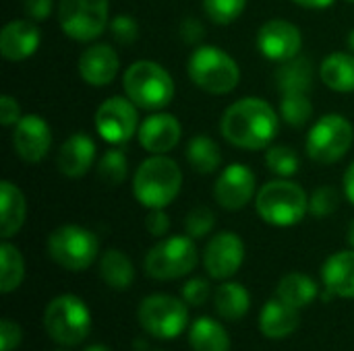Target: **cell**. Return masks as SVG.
<instances>
[{
    "label": "cell",
    "mask_w": 354,
    "mask_h": 351,
    "mask_svg": "<svg viewBox=\"0 0 354 351\" xmlns=\"http://www.w3.org/2000/svg\"><path fill=\"white\" fill-rule=\"evenodd\" d=\"M139 114L129 97H108L95 112V130L110 145H124L137 132Z\"/></svg>",
    "instance_id": "obj_12"
},
{
    "label": "cell",
    "mask_w": 354,
    "mask_h": 351,
    "mask_svg": "<svg viewBox=\"0 0 354 351\" xmlns=\"http://www.w3.org/2000/svg\"><path fill=\"white\" fill-rule=\"evenodd\" d=\"M189 343L193 351H230L228 331L209 317H201L191 325Z\"/></svg>",
    "instance_id": "obj_26"
},
{
    "label": "cell",
    "mask_w": 354,
    "mask_h": 351,
    "mask_svg": "<svg viewBox=\"0 0 354 351\" xmlns=\"http://www.w3.org/2000/svg\"><path fill=\"white\" fill-rule=\"evenodd\" d=\"M338 205H340V194L334 186H319L309 197V213L319 219L332 215L338 209Z\"/></svg>",
    "instance_id": "obj_36"
},
{
    "label": "cell",
    "mask_w": 354,
    "mask_h": 351,
    "mask_svg": "<svg viewBox=\"0 0 354 351\" xmlns=\"http://www.w3.org/2000/svg\"><path fill=\"white\" fill-rule=\"evenodd\" d=\"M108 29L120 46H131L139 37V23L131 14H116L114 19H110Z\"/></svg>",
    "instance_id": "obj_38"
},
{
    "label": "cell",
    "mask_w": 354,
    "mask_h": 351,
    "mask_svg": "<svg viewBox=\"0 0 354 351\" xmlns=\"http://www.w3.org/2000/svg\"><path fill=\"white\" fill-rule=\"evenodd\" d=\"M280 116L290 126H305L313 116V103L305 91H288L280 101Z\"/></svg>",
    "instance_id": "obj_32"
},
{
    "label": "cell",
    "mask_w": 354,
    "mask_h": 351,
    "mask_svg": "<svg viewBox=\"0 0 354 351\" xmlns=\"http://www.w3.org/2000/svg\"><path fill=\"white\" fill-rule=\"evenodd\" d=\"M21 327L10 321V319H4L0 323V351H12L21 345Z\"/></svg>",
    "instance_id": "obj_40"
},
{
    "label": "cell",
    "mask_w": 354,
    "mask_h": 351,
    "mask_svg": "<svg viewBox=\"0 0 354 351\" xmlns=\"http://www.w3.org/2000/svg\"><path fill=\"white\" fill-rule=\"evenodd\" d=\"M108 0H60L58 23L75 41H91L108 27Z\"/></svg>",
    "instance_id": "obj_11"
},
{
    "label": "cell",
    "mask_w": 354,
    "mask_h": 351,
    "mask_svg": "<svg viewBox=\"0 0 354 351\" xmlns=\"http://www.w3.org/2000/svg\"><path fill=\"white\" fill-rule=\"evenodd\" d=\"M50 259L66 271H83L91 267L100 254L97 236L81 225H60L48 236Z\"/></svg>",
    "instance_id": "obj_7"
},
{
    "label": "cell",
    "mask_w": 354,
    "mask_h": 351,
    "mask_svg": "<svg viewBox=\"0 0 354 351\" xmlns=\"http://www.w3.org/2000/svg\"><path fill=\"white\" fill-rule=\"evenodd\" d=\"M292 2H297L299 6H305V8H328L336 0H292Z\"/></svg>",
    "instance_id": "obj_46"
},
{
    "label": "cell",
    "mask_w": 354,
    "mask_h": 351,
    "mask_svg": "<svg viewBox=\"0 0 354 351\" xmlns=\"http://www.w3.org/2000/svg\"><path fill=\"white\" fill-rule=\"evenodd\" d=\"M25 277V263L23 254L17 246H12L8 240L0 246V290L2 294L15 292Z\"/></svg>",
    "instance_id": "obj_31"
},
{
    "label": "cell",
    "mask_w": 354,
    "mask_h": 351,
    "mask_svg": "<svg viewBox=\"0 0 354 351\" xmlns=\"http://www.w3.org/2000/svg\"><path fill=\"white\" fill-rule=\"evenodd\" d=\"M199 261L197 246L191 236H172L158 242L143 261L145 273L158 281H172L189 275Z\"/></svg>",
    "instance_id": "obj_8"
},
{
    "label": "cell",
    "mask_w": 354,
    "mask_h": 351,
    "mask_svg": "<svg viewBox=\"0 0 354 351\" xmlns=\"http://www.w3.org/2000/svg\"><path fill=\"white\" fill-rule=\"evenodd\" d=\"M129 176V161L120 149H108L97 163V178L106 186H120Z\"/></svg>",
    "instance_id": "obj_33"
},
{
    "label": "cell",
    "mask_w": 354,
    "mask_h": 351,
    "mask_svg": "<svg viewBox=\"0 0 354 351\" xmlns=\"http://www.w3.org/2000/svg\"><path fill=\"white\" fill-rule=\"evenodd\" d=\"M44 329L58 345H79L91 331L87 304L73 294L54 298L46 306Z\"/></svg>",
    "instance_id": "obj_6"
},
{
    "label": "cell",
    "mask_w": 354,
    "mask_h": 351,
    "mask_svg": "<svg viewBox=\"0 0 354 351\" xmlns=\"http://www.w3.org/2000/svg\"><path fill=\"white\" fill-rule=\"evenodd\" d=\"M301 325L299 308L282 302L280 298L270 300L259 312V331L268 339H284L292 335Z\"/></svg>",
    "instance_id": "obj_21"
},
{
    "label": "cell",
    "mask_w": 354,
    "mask_h": 351,
    "mask_svg": "<svg viewBox=\"0 0 354 351\" xmlns=\"http://www.w3.org/2000/svg\"><path fill=\"white\" fill-rule=\"evenodd\" d=\"M216 312L226 319V321H239L249 312L251 306V296L245 285L236 281H226L216 290L214 296Z\"/></svg>",
    "instance_id": "obj_28"
},
{
    "label": "cell",
    "mask_w": 354,
    "mask_h": 351,
    "mask_svg": "<svg viewBox=\"0 0 354 351\" xmlns=\"http://www.w3.org/2000/svg\"><path fill=\"white\" fill-rule=\"evenodd\" d=\"M118 54L108 43H93L79 58V74L91 87L110 85L118 72Z\"/></svg>",
    "instance_id": "obj_18"
},
{
    "label": "cell",
    "mask_w": 354,
    "mask_h": 351,
    "mask_svg": "<svg viewBox=\"0 0 354 351\" xmlns=\"http://www.w3.org/2000/svg\"><path fill=\"white\" fill-rule=\"evenodd\" d=\"M100 277L112 290H127L135 281V267L122 250L110 248L100 259Z\"/></svg>",
    "instance_id": "obj_25"
},
{
    "label": "cell",
    "mask_w": 354,
    "mask_h": 351,
    "mask_svg": "<svg viewBox=\"0 0 354 351\" xmlns=\"http://www.w3.org/2000/svg\"><path fill=\"white\" fill-rule=\"evenodd\" d=\"M319 294V288L315 283V279H311L309 275L305 273H288L280 279L278 283V290H276V296L295 306V308H305L309 306Z\"/></svg>",
    "instance_id": "obj_27"
},
{
    "label": "cell",
    "mask_w": 354,
    "mask_h": 351,
    "mask_svg": "<svg viewBox=\"0 0 354 351\" xmlns=\"http://www.w3.org/2000/svg\"><path fill=\"white\" fill-rule=\"evenodd\" d=\"M216 225V215L209 207H195L189 211L187 219H185V228L187 234L195 240V238H203L207 236Z\"/></svg>",
    "instance_id": "obj_37"
},
{
    "label": "cell",
    "mask_w": 354,
    "mask_h": 351,
    "mask_svg": "<svg viewBox=\"0 0 354 351\" xmlns=\"http://www.w3.org/2000/svg\"><path fill=\"white\" fill-rule=\"evenodd\" d=\"M52 145V130L48 122L37 114L23 116L12 130V147L17 155L27 163L41 161Z\"/></svg>",
    "instance_id": "obj_16"
},
{
    "label": "cell",
    "mask_w": 354,
    "mask_h": 351,
    "mask_svg": "<svg viewBox=\"0 0 354 351\" xmlns=\"http://www.w3.org/2000/svg\"><path fill=\"white\" fill-rule=\"evenodd\" d=\"M348 48L353 50V54H354V29L348 33Z\"/></svg>",
    "instance_id": "obj_49"
},
{
    "label": "cell",
    "mask_w": 354,
    "mask_h": 351,
    "mask_svg": "<svg viewBox=\"0 0 354 351\" xmlns=\"http://www.w3.org/2000/svg\"><path fill=\"white\" fill-rule=\"evenodd\" d=\"M313 83V64L305 56H295L292 60L282 62V66L276 70V85L280 93L288 91H305L309 93Z\"/></svg>",
    "instance_id": "obj_29"
},
{
    "label": "cell",
    "mask_w": 354,
    "mask_h": 351,
    "mask_svg": "<svg viewBox=\"0 0 354 351\" xmlns=\"http://www.w3.org/2000/svg\"><path fill=\"white\" fill-rule=\"evenodd\" d=\"M257 215L274 228H290L309 213L307 192L290 180H272L259 188L255 199Z\"/></svg>",
    "instance_id": "obj_4"
},
{
    "label": "cell",
    "mask_w": 354,
    "mask_h": 351,
    "mask_svg": "<svg viewBox=\"0 0 354 351\" xmlns=\"http://www.w3.org/2000/svg\"><path fill=\"white\" fill-rule=\"evenodd\" d=\"M183 188L178 163L166 155L147 157L135 172L133 194L147 209H166Z\"/></svg>",
    "instance_id": "obj_2"
},
{
    "label": "cell",
    "mask_w": 354,
    "mask_h": 351,
    "mask_svg": "<svg viewBox=\"0 0 354 351\" xmlns=\"http://www.w3.org/2000/svg\"><path fill=\"white\" fill-rule=\"evenodd\" d=\"M255 194V174L245 163H230L216 180L214 197L228 211L243 209Z\"/></svg>",
    "instance_id": "obj_15"
},
{
    "label": "cell",
    "mask_w": 354,
    "mask_h": 351,
    "mask_svg": "<svg viewBox=\"0 0 354 351\" xmlns=\"http://www.w3.org/2000/svg\"><path fill=\"white\" fill-rule=\"evenodd\" d=\"M346 240H348V244L353 246V250H354V219L351 221V225H348V232H346Z\"/></svg>",
    "instance_id": "obj_47"
},
{
    "label": "cell",
    "mask_w": 354,
    "mask_h": 351,
    "mask_svg": "<svg viewBox=\"0 0 354 351\" xmlns=\"http://www.w3.org/2000/svg\"><path fill=\"white\" fill-rule=\"evenodd\" d=\"M247 6V0H203L205 14L218 23V25H228L236 21Z\"/></svg>",
    "instance_id": "obj_35"
},
{
    "label": "cell",
    "mask_w": 354,
    "mask_h": 351,
    "mask_svg": "<svg viewBox=\"0 0 354 351\" xmlns=\"http://www.w3.org/2000/svg\"><path fill=\"white\" fill-rule=\"evenodd\" d=\"M137 137L145 151L153 155H166L178 145L183 137V126L172 114L158 112L141 122Z\"/></svg>",
    "instance_id": "obj_17"
},
{
    "label": "cell",
    "mask_w": 354,
    "mask_h": 351,
    "mask_svg": "<svg viewBox=\"0 0 354 351\" xmlns=\"http://www.w3.org/2000/svg\"><path fill=\"white\" fill-rule=\"evenodd\" d=\"M257 48L261 56L274 62H286L299 56L303 48V35L297 25L284 19H272L257 31Z\"/></svg>",
    "instance_id": "obj_13"
},
{
    "label": "cell",
    "mask_w": 354,
    "mask_h": 351,
    "mask_svg": "<svg viewBox=\"0 0 354 351\" xmlns=\"http://www.w3.org/2000/svg\"><path fill=\"white\" fill-rule=\"evenodd\" d=\"M189 77L199 89L214 95H226L236 89L241 68L222 48L199 46L189 58Z\"/></svg>",
    "instance_id": "obj_5"
},
{
    "label": "cell",
    "mask_w": 354,
    "mask_h": 351,
    "mask_svg": "<svg viewBox=\"0 0 354 351\" xmlns=\"http://www.w3.org/2000/svg\"><path fill=\"white\" fill-rule=\"evenodd\" d=\"M85 351H112L110 348H106V345H100V343H95V345H89Z\"/></svg>",
    "instance_id": "obj_48"
},
{
    "label": "cell",
    "mask_w": 354,
    "mask_h": 351,
    "mask_svg": "<svg viewBox=\"0 0 354 351\" xmlns=\"http://www.w3.org/2000/svg\"><path fill=\"white\" fill-rule=\"evenodd\" d=\"M344 194L348 197V201L354 205V161L351 163V168L344 174Z\"/></svg>",
    "instance_id": "obj_45"
},
{
    "label": "cell",
    "mask_w": 354,
    "mask_h": 351,
    "mask_svg": "<svg viewBox=\"0 0 354 351\" xmlns=\"http://www.w3.org/2000/svg\"><path fill=\"white\" fill-rule=\"evenodd\" d=\"M145 228L151 236L162 238L170 230V219L164 209H149V215L145 217Z\"/></svg>",
    "instance_id": "obj_41"
},
{
    "label": "cell",
    "mask_w": 354,
    "mask_h": 351,
    "mask_svg": "<svg viewBox=\"0 0 354 351\" xmlns=\"http://www.w3.org/2000/svg\"><path fill=\"white\" fill-rule=\"evenodd\" d=\"M245 261V244L234 232L216 234L203 252V267L214 279H230Z\"/></svg>",
    "instance_id": "obj_14"
},
{
    "label": "cell",
    "mask_w": 354,
    "mask_h": 351,
    "mask_svg": "<svg viewBox=\"0 0 354 351\" xmlns=\"http://www.w3.org/2000/svg\"><path fill=\"white\" fill-rule=\"evenodd\" d=\"M21 108L12 95H2L0 97V124L2 126H15L21 120Z\"/></svg>",
    "instance_id": "obj_42"
},
{
    "label": "cell",
    "mask_w": 354,
    "mask_h": 351,
    "mask_svg": "<svg viewBox=\"0 0 354 351\" xmlns=\"http://www.w3.org/2000/svg\"><path fill=\"white\" fill-rule=\"evenodd\" d=\"M209 294H212V288H209V283H207L205 279H201V277L189 279V281L183 285V298H185V302L191 304V306H201V304H205L207 298H209Z\"/></svg>",
    "instance_id": "obj_39"
},
{
    "label": "cell",
    "mask_w": 354,
    "mask_h": 351,
    "mask_svg": "<svg viewBox=\"0 0 354 351\" xmlns=\"http://www.w3.org/2000/svg\"><path fill=\"white\" fill-rule=\"evenodd\" d=\"M187 159L195 172L214 174L222 163V153L214 139H209L205 134H197L187 145Z\"/></svg>",
    "instance_id": "obj_30"
},
{
    "label": "cell",
    "mask_w": 354,
    "mask_h": 351,
    "mask_svg": "<svg viewBox=\"0 0 354 351\" xmlns=\"http://www.w3.org/2000/svg\"><path fill=\"white\" fill-rule=\"evenodd\" d=\"M326 290L338 298H354V250L332 254L322 269Z\"/></svg>",
    "instance_id": "obj_22"
},
{
    "label": "cell",
    "mask_w": 354,
    "mask_h": 351,
    "mask_svg": "<svg viewBox=\"0 0 354 351\" xmlns=\"http://www.w3.org/2000/svg\"><path fill=\"white\" fill-rule=\"evenodd\" d=\"M39 39V29L31 19L10 21L2 27L0 33V54L10 62H21L37 52Z\"/></svg>",
    "instance_id": "obj_20"
},
{
    "label": "cell",
    "mask_w": 354,
    "mask_h": 351,
    "mask_svg": "<svg viewBox=\"0 0 354 351\" xmlns=\"http://www.w3.org/2000/svg\"><path fill=\"white\" fill-rule=\"evenodd\" d=\"M266 166L276 176L288 178V176H295L299 172L301 159H299V155H297V151L292 147H288V145H276V147L268 149V153H266Z\"/></svg>",
    "instance_id": "obj_34"
},
{
    "label": "cell",
    "mask_w": 354,
    "mask_h": 351,
    "mask_svg": "<svg viewBox=\"0 0 354 351\" xmlns=\"http://www.w3.org/2000/svg\"><path fill=\"white\" fill-rule=\"evenodd\" d=\"M319 77L324 85H328L332 91L338 93L354 91V54H346V52L330 54L328 58H324L319 66Z\"/></svg>",
    "instance_id": "obj_24"
},
{
    "label": "cell",
    "mask_w": 354,
    "mask_h": 351,
    "mask_svg": "<svg viewBox=\"0 0 354 351\" xmlns=\"http://www.w3.org/2000/svg\"><path fill=\"white\" fill-rule=\"evenodd\" d=\"M122 87L127 97L141 110L158 112L174 97V81L170 72L151 60L133 62L122 77Z\"/></svg>",
    "instance_id": "obj_3"
},
{
    "label": "cell",
    "mask_w": 354,
    "mask_h": 351,
    "mask_svg": "<svg viewBox=\"0 0 354 351\" xmlns=\"http://www.w3.org/2000/svg\"><path fill=\"white\" fill-rule=\"evenodd\" d=\"M25 14L31 21H46L54 8V0H25L23 2Z\"/></svg>",
    "instance_id": "obj_43"
},
{
    "label": "cell",
    "mask_w": 354,
    "mask_h": 351,
    "mask_svg": "<svg viewBox=\"0 0 354 351\" xmlns=\"http://www.w3.org/2000/svg\"><path fill=\"white\" fill-rule=\"evenodd\" d=\"M203 35H205V27H203V23L199 19L189 17V19L183 21V25H180V37L187 43H197V41L203 39Z\"/></svg>",
    "instance_id": "obj_44"
},
{
    "label": "cell",
    "mask_w": 354,
    "mask_h": 351,
    "mask_svg": "<svg viewBox=\"0 0 354 351\" xmlns=\"http://www.w3.org/2000/svg\"><path fill=\"white\" fill-rule=\"evenodd\" d=\"M353 124L340 114L322 116L307 134V155L315 163H336L353 147Z\"/></svg>",
    "instance_id": "obj_9"
},
{
    "label": "cell",
    "mask_w": 354,
    "mask_h": 351,
    "mask_svg": "<svg viewBox=\"0 0 354 351\" xmlns=\"http://www.w3.org/2000/svg\"><path fill=\"white\" fill-rule=\"evenodd\" d=\"M139 325L145 333L156 339H174L178 337L189 323V312L183 300L156 294L145 298L137 310Z\"/></svg>",
    "instance_id": "obj_10"
},
{
    "label": "cell",
    "mask_w": 354,
    "mask_h": 351,
    "mask_svg": "<svg viewBox=\"0 0 354 351\" xmlns=\"http://www.w3.org/2000/svg\"><path fill=\"white\" fill-rule=\"evenodd\" d=\"M95 151V141L89 134L75 132L60 145L56 166L60 174H64L66 178H81L93 168Z\"/></svg>",
    "instance_id": "obj_19"
},
{
    "label": "cell",
    "mask_w": 354,
    "mask_h": 351,
    "mask_svg": "<svg viewBox=\"0 0 354 351\" xmlns=\"http://www.w3.org/2000/svg\"><path fill=\"white\" fill-rule=\"evenodd\" d=\"M348 2H353V4H354V0H348Z\"/></svg>",
    "instance_id": "obj_50"
},
{
    "label": "cell",
    "mask_w": 354,
    "mask_h": 351,
    "mask_svg": "<svg viewBox=\"0 0 354 351\" xmlns=\"http://www.w3.org/2000/svg\"><path fill=\"white\" fill-rule=\"evenodd\" d=\"M27 203L23 192L10 180L0 182V236L12 238L25 223Z\"/></svg>",
    "instance_id": "obj_23"
},
{
    "label": "cell",
    "mask_w": 354,
    "mask_h": 351,
    "mask_svg": "<svg viewBox=\"0 0 354 351\" xmlns=\"http://www.w3.org/2000/svg\"><path fill=\"white\" fill-rule=\"evenodd\" d=\"M280 128L278 112L261 97H243L226 108L220 120L222 137L249 151H259L270 147Z\"/></svg>",
    "instance_id": "obj_1"
}]
</instances>
